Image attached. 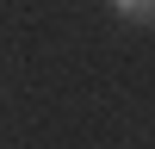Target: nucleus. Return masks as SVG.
<instances>
[{"label": "nucleus", "instance_id": "nucleus-1", "mask_svg": "<svg viewBox=\"0 0 155 149\" xmlns=\"http://www.w3.org/2000/svg\"><path fill=\"white\" fill-rule=\"evenodd\" d=\"M112 12H124L137 25H155V0H112Z\"/></svg>", "mask_w": 155, "mask_h": 149}]
</instances>
